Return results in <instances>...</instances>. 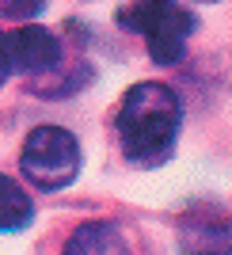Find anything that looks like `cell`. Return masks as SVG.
<instances>
[{"label": "cell", "instance_id": "6da1fadb", "mask_svg": "<svg viewBox=\"0 0 232 255\" xmlns=\"http://www.w3.org/2000/svg\"><path fill=\"white\" fill-rule=\"evenodd\" d=\"M118 137H122V152L129 164L141 168H160L164 160L175 152V137H179L183 122V103L168 84L145 80L133 84L118 103Z\"/></svg>", "mask_w": 232, "mask_h": 255}, {"label": "cell", "instance_id": "7a4b0ae2", "mask_svg": "<svg viewBox=\"0 0 232 255\" xmlns=\"http://www.w3.org/2000/svg\"><path fill=\"white\" fill-rule=\"evenodd\" d=\"M126 31H137L156 65H175L194 31V15L179 0H133L118 11Z\"/></svg>", "mask_w": 232, "mask_h": 255}, {"label": "cell", "instance_id": "3957f363", "mask_svg": "<svg viewBox=\"0 0 232 255\" xmlns=\"http://www.w3.org/2000/svg\"><path fill=\"white\" fill-rule=\"evenodd\" d=\"M19 168L34 187L61 191V187H69V183L76 179V171H80V145H76V137L61 126H38L23 141Z\"/></svg>", "mask_w": 232, "mask_h": 255}, {"label": "cell", "instance_id": "277c9868", "mask_svg": "<svg viewBox=\"0 0 232 255\" xmlns=\"http://www.w3.org/2000/svg\"><path fill=\"white\" fill-rule=\"evenodd\" d=\"M0 53L8 61V73H46V69L57 65L61 46L46 27L19 23L11 31H0Z\"/></svg>", "mask_w": 232, "mask_h": 255}, {"label": "cell", "instance_id": "5b68a950", "mask_svg": "<svg viewBox=\"0 0 232 255\" xmlns=\"http://www.w3.org/2000/svg\"><path fill=\"white\" fill-rule=\"evenodd\" d=\"M183 255H232V221L221 217H194L179 233Z\"/></svg>", "mask_w": 232, "mask_h": 255}, {"label": "cell", "instance_id": "8992f818", "mask_svg": "<svg viewBox=\"0 0 232 255\" xmlns=\"http://www.w3.org/2000/svg\"><path fill=\"white\" fill-rule=\"evenodd\" d=\"M61 255H129V248L111 221H88L69 236Z\"/></svg>", "mask_w": 232, "mask_h": 255}, {"label": "cell", "instance_id": "52a82bcc", "mask_svg": "<svg viewBox=\"0 0 232 255\" xmlns=\"http://www.w3.org/2000/svg\"><path fill=\"white\" fill-rule=\"evenodd\" d=\"M34 217V206L15 179L0 175V233H19Z\"/></svg>", "mask_w": 232, "mask_h": 255}, {"label": "cell", "instance_id": "ba28073f", "mask_svg": "<svg viewBox=\"0 0 232 255\" xmlns=\"http://www.w3.org/2000/svg\"><path fill=\"white\" fill-rule=\"evenodd\" d=\"M46 0H0V19H34Z\"/></svg>", "mask_w": 232, "mask_h": 255}, {"label": "cell", "instance_id": "9c48e42d", "mask_svg": "<svg viewBox=\"0 0 232 255\" xmlns=\"http://www.w3.org/2000/svg\"><path fill=\"white\" fill-rule=\"evenodd\" d=\"M8 76H11V73H8V61H4V53H0V84H4Z\"/></svg>", "mask_w": 232, "mask_h": 255}]
</instances>
